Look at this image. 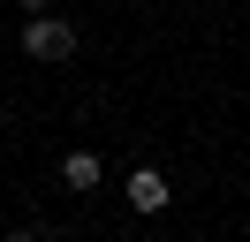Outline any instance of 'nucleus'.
Returning <instances> with one entry per match:
<instances>
[{
    "instance_id": "f257e3e1",
    "label": "nucleus",
    "mask_w": 250,
    "mask_h": 242,
    "mask_svg": "<svg viewBox=\"0 0 250 242\" xmlns=\"http://www.w3.org/2000/svg\"><path fill=\"white\" fill-rule=\"evenodd\" d=\"M23 53H31V60H76V23H61V15H31Z\"/></svg>"
},
{
    "instance_id": "f03ea898",
    "label": "nucleus",
    "mask_w": 250,
    "mask_h": 242,
    "mask_svg": "<svg viewBox=\"0 0 250 242\" xmlns=\"http://www.w3.org/2000/svg\"><path fill=\"white\" fill-rule=\"evenodd\" d=\"M167 174H159V166H137V174H129V204H137V212H167Z\"/></svg>"
},
{
    "instance_id": "7ed1b4c3",
    "label": "nucleus",
    "mask_w": 250,
    "mask_h": 242,
    "mask_svg": "<svg viewBox=\"0 0 250 242\" xmlns=\"http://www.w3.org/2000/svg\"><path fill=\"white\" fill-rule=\"evenodd\" d=\"M61 182H68V189H99V151H68V159H61Z\"/></svg>"
},
{
    "instance_id": "20e7f679",
    "label": "nucleus",
    "mask_w": 250,
    "mask_h": 242,
    "mask_svg": "<svg viewBox=\"0 0 250 242\" xmlns=\"http://www.w3.org/2000/svg\"><path fill=\"white\" fill-rule=\"evenodd\" d=\"M16 8H31V15H38V8H46V0H16Z\"/></svg>"
},
{
    "instance_id": "39448f33",
    "label": "nucleus",
    "mask_w": 250,
    "mask_h": 242,
    "mask_svg": "<svg viewBox=\"0 0 250 242\" xmlns=\"http://www.w3.org/2000/svg\"><path fill=\"white\" fill-rule=\"evenodd\" d=\"M8 242H38V235H23V227H16V235H8Z\"/></svg>"
}]
</instances>
